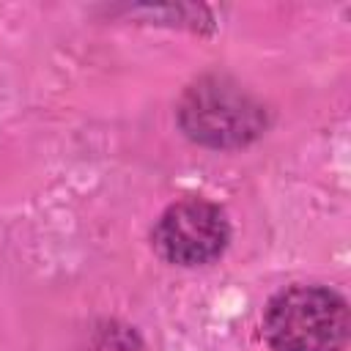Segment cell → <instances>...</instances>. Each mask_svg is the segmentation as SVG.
<instances>
[{
  "instance_id": "1",
  "label": "cell",
  "mask_w": 351,
  "mask_h": 351,
  "mask_svg": "<svg viewBox=\"0 0 351 351\" xmlns=\"http://www.w3.org/2000/svg\"><path fill=\"white\" fill-rule=\"evenodd\" d=\"M348 304L321 285H293L277 293L263 315V335L274 351H343Z\"/></svg>"
},
{
  "instance_id": "2",
  "label": "cell",
  "mask_w": 351,
  "mask_h": 351,
  "mask_svg": "<svg viewBox=\"0 0 351 351\" xmlns=\"http://www.w3.org/2000/svg\"><path fill=\"white\" fill-rule=\"evenodd\" d=\"M181 129L211 148H239L266 126L263 107L228 77H200L178 104Z\"/></svg>"
},
{
  "instance_id": "3",
  "label": "cell",
  "mask_w": 351,
  "mask_h": 351,
  "mask_svg": "<svg viewBox=\"0 0 351 351\" xmlns=\"http://www.w3.org/2000/svg\"><path fill=\"white\" fill-rule=\"evenodd\" d=\"M228 219L225 211L203 197H186L165 208L156 219L151 241L154 250L178 266H203L222 255L228 247Z\"/></svg>"
}]
</instances>
